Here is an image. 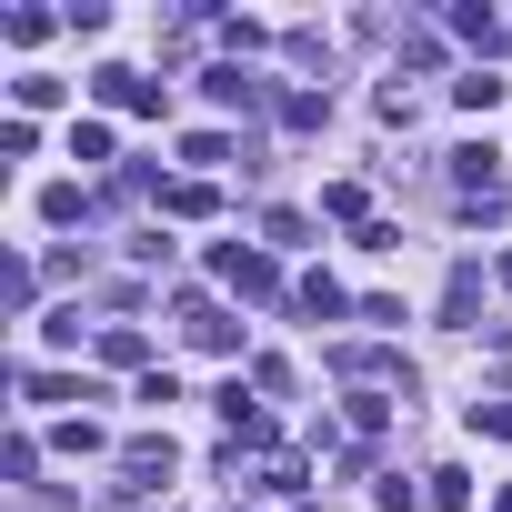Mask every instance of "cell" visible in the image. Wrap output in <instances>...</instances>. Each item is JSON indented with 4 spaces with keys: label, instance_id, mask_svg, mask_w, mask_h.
Listing matches in <instances>:
<instances>
[{
    "label": "cell",
    "instance_id": "1",
    "mask_svg": "<svg viewBox=\"0 0 512 512\" xmlns=\"http://www.w3.org/2000/svg\"><path fill=\"white\" fill-rule=\"evenodd\" d=\"M171 472V442H131V482H161Z\"/></svg>",
    "mask_w": 512,
    "mask_h": 512
}]
</instances>
